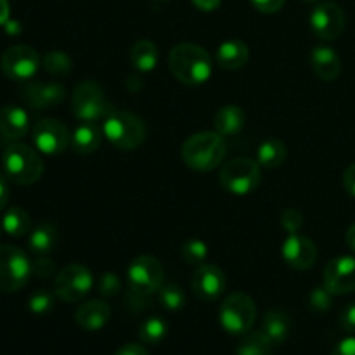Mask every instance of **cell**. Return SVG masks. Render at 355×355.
I'll return each instance as SVG.
<instances>
[{
  "label": "cell",
  "mask_w": 355,
  "mask_h": 355,
  "mask_svg": "<svg viewBox=\"0 0 355 355\" xmlns=\"http://www.w3.org/2000/svg\"><path fill=\"white\" fill-rule=\"evenodd\" d=\"M246 123V114L236 104H227V106H222L220 110L215 113L214 118V127L217 134H220L222 137H231V135L239 134L243 130Z\"/></svg>",
  "instance_id": "cell-22"
},
{
  "label": "cell",
  "mask_w": 355,
  "mask_h": 355,
  "mask_svg": "<svg viewBox=\"0 0 355 355\" xmlns=\"http://www.w3.org/2000/svg\"><path fill=\"white\" fill-rule=\"evenodd\" d=\"M250 49L241 40H225L217 49V62L222 69H239L248 62Z\"/></svg>",
  "instance_id": "cell-24"
},
{
  "label": "cell",
  "mask_w": 355,
  "mask_h": 355,
  "mask_svg": "<svg viewBox=\"0 0 355 355\" xmlns=\"http://www.w3.org/2000/svg\"><path fill=\"white\" fill-rule=\"evenodd\" d=\"M2 229L12 238H23L31 231L30 215L24 208L9 207L2 217Z\"/></svg>",
  "instance_id": "cell-28"
},
{
  "label": "cell",
  "mask_w": 355,
  "mask_h": 355,
  "mask_svg": "<svg viewBox=\"0 0 355 355\" xmlns=\"http://www.w3.org/2000/svg\"><path fill=\"white\" fill-rule=\"evenodd\" d=\"M345 241H347V246H349V248L352 250V252H355V224L350 225L349 231H347Z\"/></svg>",
  "instance_id": "cell-47"
},
{
  "label": "cell",
  "mask_w": 355,
  "mask_h": 355,
  "mask_svg": "<svg viewBox=\"0 0 355 355\" xmlns=\"http://www.w3.org/2000/svg\"><path fill=\"white\" fill-rule=\"evenodd\" d=\"M71 111L78 120L92 121L104 120L110 113L111 107L107 104L104 90L101 89L99 83L87 80L76 85L75 92L71 96Z\"/></svg>",
  "instance_id": "cell-9"
},
{
  "label": "cell",
  "mask_w": 355,
  "mask_h": 355,
  "mask_svg": "<svg viewBox=\"0 0 355 355\" xmlns=\"http://www.w3.org/2000/svg\"><path fill=\"white\" fill-rule=\"evenodd\" d=\"M111 307L104 300L83 302L75 314L76 324L85 331H99L110 322Z\"/></svg>",
  "instance_id": "cell-19"
},
{
  "label": "cell",
  "mask_w": 355,
  "mask_h": 355,
  "mask_svg": "<svg viewBox=\"0 0 355 355\" xmlns=\"http://www.w3.org/2000/svg\"><path fill=\"white\" fill-rule=\"evenodd\" d=\"M94 286V276L82 263H71L55 274L54 293L64 304H76L89 295Z\"/></svg>",
  "instance_id": "cell-10"
},
{
  "label": "cell",
  "mask_w": 355,
  "mask_h": 355,
  "mask_svg": "<svg viewBox=\"0 0 355 355\" xmlns=\"http://www.w3.org/2000/svg\"><path fill=\"white\" fill-rule=\"evenodd\" d=\"M284 2H286V0H252L253 7L263 14L277 12V10H281V7L284 6Z\"/></svg>",
  "instance_id": "cell-40"
},
{
  "label": "cell",
  "mask_w": 355,
  "mask_h": 355,
  "mask_svg": "<svg viewBox=\"0 0 355 355\" xmlns=\"http://www.w3.org/2000/svg\"><path fill=\"white\" fill-rule=\"evenodd\" d=\"M194 6L200 10H205V12H211V10L218 9L222 3V0H191Z\"/></svg>",
  "instance_id": "cell-45"
},
{
  "label": "cell",
  "mask_w": 355,
  "mask_h": 355,
  "mask_svg": "<svg viewBox=\"0 0 355 355\" xmlns=\"http://www.w3.org/2000/svg\"><path fill=\"white\" fill-rule=\"evenodd\" d=\"M10 19V6L9 0H0V26Z\"/></svg>",
  "instance_id": "cell-46"
},
{
  "label": "cell",
  "mask_w": 355,
  "mask_h": 355,
  "mask_svg": "<svg viewBox=\"0 0 355 355\" xmlns=\"http://www.w3.org/2000/svg\"><path fill=\"white\" fill-rule=\"evenodd\" d=\"M291 329V318L281 309H270L266 312L262 321V333L274 343L281 345L288 340Z\"/></svg>",
  "instance_id": "cell-23"
},
{
  "label": "cell",
  "mask_w": 355,
  "mask_h": 355,
  "mask_svg": "<svg viewBox=\"0 0 355 355\" xmlns=\"http://www.w3.org/2000/svg\"><path fill=\"white\" fill-rule=\"evenodd\" d=\"M2 231H3V229H2V222H0V234H2Z\"/></svg>",
  "instance_id": "cell-48"
},
{
  "label": "cell",
  "mask_w": 355,
  "mask_h": 355,
  "mask_svg": "<svg viewBox=\"0 0 355 355\" xmlns=\"http://www.w3.org/2000/svg\"><path fill=\"white\" fill-rule=\"evenodd\" d=\"M311 28L321 40H336L345 30V12L335 2H321L311 14Z\"/></svg>",
  "instance_id": "cell-13"
},
{
  "label": "cell",
  "mask_w": 355,
  "mask_h": 355,
  "mask_svg": "<svg viewBox=\"0 0 355 355\" xmlns=\"http://www.w3.org/2000/svg\"><path fill=\"white\" fill-rule=\"evenodd\" d=\"M55 293L49 290H37L28 298V311L35 315L51 314L55 305Z\"/></svg>",
  "instance_id": "cell-34"
},
{
  "label": "cell",
  "mask_w": 355,
  "mask_h": 355,
  "mask_svg": "<svg viewBox=\"0 0 355 355\" xmlns=\"http://www.w3.org/2000/svg\"><path fill=\"white\" fill-rule=\"evenodd\" d=\"M311 64L315 75L324 82H335L342 73V61L335 49L319 45L312 49Z\"/></svg>",
  "instance_id": "cell-20"
},
{
  "label": "cell",
  "mask_w": 355,
  "mask_h": 355,
  "mask_svg": "<svg viewBox=\"0 0 355 355\" xmlns=\"http://www.w3.org/2000/svg\"><path fill=\"white\" fill-rule=\"evenodd\" d=\"M166 335H168V324L158 315L148 318L139 328V340L148 345H158L166 338Z\"/></svg>",
  "instance_id": "cell-30"
},
{
  "label": "cell",
  "mask_w": 355,
  "mask_h": 355,
  "mask_svg": "<svg viewBox=\"0 0 355 355\" xmlns=\"http://www.w3.org/2000/svg\"><path fill=\"white\" fill-rule=\"evenodd\" d=\"M343 186H345L347 193L355 198V163L347 166V170L343 172Z\"/></svg>",
  "instance_id": "cell-42"
},
{
  "label": "cell",
  "mask_w": 355,
  "mask_h": 355,
  "mask_svg": "<svg viewBox=\"0 0 355 355\" xmlns=\"http://www.w3.org/2000/svg\"><path fill=\"white\" fill-rule=\"evenodd\" d=\"M165 281V269L156 257L141 255L132 260L127 270L128 290L142 297L158 293Z\"/></svg>",
  "instance_id": "cell-8"
},
{
  "label": "cell",
  "mask_w": 355,
  "mask_h": 355,
  "mask_svg": "<svg viewBox=\"0 0 355 355\" xmlns=\"http://www.w3.org/2000/svg\"><path fill=\"white\" fill-rule=\"evenodd\" d=\"M103 134L114 148L134 151L146 141L144 121L134 113L111 110L103 120Z\"/></svg>",
  "instance_id": "cell-4"
},
{
  "label": "cell",
  "mask_w": 355,
  "mask_h": 355,
  "mask_svg": "<svg viewBox=\"0 0 355 355\" xmlns=\"http://www.w3.org/2000/svg\"><path fill=\"white\" fill-rule=\"evenodd\" d=\"M159 2H168V0H159Z\"/></svg>",
  "instance_id": "cell-50"
},
{
  "label": "cell",
  "mask_w": 355,
  "mask_h": 355,
  "mask_svg": "<svg viewBox=\"0 0 355 355\" xmlns=\"http://www.w3.org/2000/svg\"><path fill=\"white\" fill-rule=\"evenodd\" d=\"M304 2H315V0H304Z\"/></svg>",
  "instance_id": "cell-49"
},
{
  "label": "cell",
  "mask_w": 355,
  "mask_h": 355,
  "mask_svg": "<svg viewBox=\"0 0 355 355\" xmlns=\"http://www.w3.org/2000/svg\"><path fill=\"white\" fill-rule=\"evenodd\" d=\"M21 97L33 110H51L66 99V89L58 82H30L21 89Z\"/></svg>",
  "instance_id": "cell-16"
},
{
  "label": "cell",
  "mask_w": 355,
  "mask_h": 355,
  "mask_svg": "<svg viewBox=\"0 0 355 355\" xmlns=\"http://www.w3.org/2000/svg\"><path fill=\"white\" fill-rule=\"evenodd\" d=\"M340 328L347 333H355V302L347 305L340 314Z\"/></svg>",
  "instance_id": "cell-39"
},
{
  "label": "cell",
  "mask_w": 355,
  "mask_h": 355,
  "mask_svg": "<svg viewBox=\"0 0 355 355\" xmlns=\"http://www.w3.org/2000/svg\"><path fill=\"white\" fill-rule=\"evenodd\" d=\"M0 68L12 82H28L40 68V55L30 45H12L3 51Z\"/></svg>",
  "instance_id": "cell-11"
},
{
  "label": "cell",
  "mask_w": 355,
  "mask_h": 355,
  "mask_svg": "<svg viewBox=\"0 0 355 355\" xmlns=\"http://www.w3.org/2000/svg\"><path fill=\"white\" fill-rule=\"evenodd\" d=\"M2 168L7 180L17 186H31L44 175V162L33 148L12 142L2 155Z\"/></svg>",
  "instance_id": "cell-3"
},
{
  "label": "cell",
  "mask_w": 355,
  "mask_h": 355,
  "mask_svg": "<svg viewBox=\"0 0 355 355\" xmlns=\"http://www.w3.org/2000/svg\"><path fill=\"white\" fill-rule=\"evenodd\" d=\"M30 132V116L19 106H3L0 110V137L7 142H19Z\"/></svg>",
  "instance_id": "cell-18"
},
{
  "label": "cell",
  "mask_w": 355,
  "mask_h": 355,
  "mask_svg": "<svg viewBox=\"0 0 355 355\" xmlns=\"http://www.w3.org/2000/svg\"><path fill=\"white\" fill-rule=\"evenodd\" d=\"M281 225H283V229L288 234L300 232V229L304 227V215L297 208H286L281 214Z\"/></svg>",
  "instance_id": "cell-37"
},
{
  "label": "cell",
  "mask_w": 355,
  "mask_h": 355,
  "mask_svg": "<svg viewBox=\"0 0 355 355\" xmlns=\"http://www.w3.org/2000/svg\"><path fill=\"white\" fill-rule=\"evenodd\" d=\"M55 272H58V267H55L54 260H51L49 257L38 255V259L31 262V274L38 279H49Z\"/></svg>",
  "instance_id": "cell-38"
},
{
  "label": "cell",
  "mask_w": 355,
  "mask_h": 355,
  "mask_svg": "<svg viewBox=\"0 0 355 355\" xmlns=\"http://www.w3.org/2000/svg\"><path fill=\"white\" fill-rule=\"evenodd\" d=\"M288 156V149L279 139H267L257 149V162L263 168H277L284 163Z\"/></svg>",
  "instance_id": "cell-27"
},
{
  "label": "cell",
  "mask_w": 355,
  "mask_h": 355,
  "mask_svg": "<svg viewBox=\"0 0 355 355\" xmlns=\"http://www.w3.org/2000/svg\"><path fill=\"white\" fill-rule=\"evenodd\" d=\"M236 355H274V343L262 331L246 333L236 349Z\"/></svg>",
  "instance_id": "cell-29"
},
{
  "label": "cell",
  "mask_w": 355,
  "mask_h": 355,
  "mask_svg": "<svg viewBox=\"0 0 355 355\" xmlns=\"http://www.w3.org/2000/svg\"><path fill=\"white\" fill-rule=\"evenodd\" d=\"M191 286L201 302H215L225 291V276L220 267L203 263L193 274Z\"/></svg>",
  "instance_id": "cell-17"
},
{
  "label": "cell",
  "mask_w": 355,
  "mask_h": 355,
  "mask_svg": "<svg viewBox=\"0 0 355 355\" xmlns=\"http://www.w3.org/2000/svg\"><path fill=\"white\" fill-rule=\"evenodd\" d=\"M44 69L52 76H66L71 73L73 62L66 52L62 51H51L44 55Z\"/></svg>",
  "instance_id": "cell-31"
},
{
  "label": "cell",
  "mask_w": 355,
  "mask_h": 355,
  "mask_svg": "<svg viewBox=\"0 0 355 355\" xmlns=\"http://www.w3.org/2000/svg\"><path fill=\"white\" fill-rule=\"evenodd\" d=\"M103 128L92 121H83L71 134V149L76 155H92L103 142Z\"/></svg>",
  "instance_id": "cell-21"
},
{
  "label": "cell",
  "mask_w": 355,
  "mask_h": 355,
  "mask_svg": "<svg viewBox=\"0 0 355 355\" xmlns=\"http://www.w3.org/2000/svg\"><path fill=\"white\" fill-rule=\"evenodd\" d=\"M227 155V144L217 132H198L182 144V162L196 172H211L218 168Z\"/></svg>",
  "instance_id": "cell-1"
},
{
  "label": "cell",
  "mask_w": 355,
  "mask_h": 355,
  "mask_svg": "<svg viewBox=\"0 0 355 355\" xmlns=\"http://www.w3.org/2000/svg\"><path fill=\"white\" fill-rule=\"evenodd\" d=\"M158 300L166 311L177 312L186 307V293L177 284H163L158 291Z\"/></svg>",
  "instance_id": "cell-32"
},
{
  "label": "cell",
  "mask_w": 355,
  "mask_h": 355,
  "mask_svg": "<svg viewBox=\"0 0 355 355\" xmlns=\"http://www.w3.org/2000/svg\"><path fill=\"white\" fill-rule=\"evenodd\" d=\"M55 243H58V229L51 222L35 225L28 234V246L35 255H47L55 248Z\"/></svg>",
  "instance_id": "cell-25"
},
{
  "label": "cell",
  "mask_w": 355,
  "mask_h": 355,
  "mask_svg": "<svg viewBox=\"0 0 355 355\" xmlns=\"http://www.w3.org/2000/svg\"><path fill=\"white\" fill-rule=\"evenodd\" d=\"M211 58L196 44H179L170 51L168 68L186 85H201L211 75Z\"/></svg>",
  "instance_id": "cell-2"
},
{
  "label": "cell",
  "mask_w": 355,
  "mask_h": 355,
  "mask_svg": "<svg viewBox=\"0 0 355 355\" xmlns=\"http://www.w3.org/2000/svg\"><path fill=\"white\" fill-rule=\"evenodd\" d=\"M257 321V305L248 293H232L222 302L218 311V322L222 328L234 336L250 333Z\"/></svg>",
  "instance_id": "cell-5"
},
{
  "label": "cell",
  "mask_w": 355,
  "mask_h": 355,
  "mask_svg": "<svg viewBox=\"0 0 355 355\" xmlns=\"http://www.w3.org/2000/svg\"><path fill=\"white\" fill-rule=\"evenodd\" d=\"M114 355H149V352L141 343H127V345L120 347Z\"/></svg>",
  "instance_id": "cell-43"
},
{
  "label": "cell",
  "mask_w": 355,
  "mask_h": 355,
  "mask_svg": "<svg viewBox=\"0 0 355 355\" xmlns=\"http://www.w3.org/2000/svg\"><path fill=\"white\" fill-rule=\"evenodd\" d=\"M283 259L291 269L309 270L318 260V248L309 236L295 232L288 234L283 243Z\"/></svg>",
  "instance_id": "cell-15"
},
{
  "label": "cell",
  "mask_w": 355,
  "mask_h": 355,
  "mask_svg": "<svg viewBox=\"0 0 355 355\" xmlns=\"http://www.w3.org/2000/svg\"><path fill=\"white\" fill-rule=\"evenodd\" d=\"M322 284L335 297L355 291V257H336L328 262L322 276Z\"/></svg>",
  "instance_id": "cell-14"
},
{
  "label": "cell",
  "mask_w": 355,
  "mask_h": 355,
  "mask_svg": "<svg viewBox=\"0 0 355 355\" xmlns=\"http://www.w3.org/2000/svg\"><path fill=\"white\" fill-rule=\"evenodd\" d=\"M218 182L227 193L236 194V196H246L253 193L262 182L259 162H253L250 158H234L224 163Z\"/></svg>",
  "instance_id": "cell-7"
},
{
  "label": "cell",
  "mask_w": 355,
  "mask_h": 355,
  "mask_svg": "<svg viewBox=\"0 0 355 355\" xmlns=\"http://www.w3.org/2000/svg\"><path fill=\"white\" fill-rule=\"evenodd\" d=\"M31 139H33L35 148L49 156L61 155L71 144V135H69L68 127L62 121L54 120V118H44V120L37 121Z\"/></svg>",
  "instance_id": "cell-12"
},
{
  "label": "cell",
  "mask_w": 355,
  "mask_h": 355,
  "mask_svg": "<svg viewBox=\"0 0 355 355\" xmlns=\"http://www.w3.org/2000/svg\"><path fill=\"white\" fill-rule=\"evenodd\" d=\"M9 203V184H7V177L0 172V211L6 208Z\"/></svg>",
  "instance_id": "cell-44"
},
{
  "label": "cell",
  "mask_w": 355,
  "mask_h": 355,
  "mask_svg": "<svg viewBox=\"0 0 355 355\" xmlns=\"http://www.w3.org/2000/svg\"><path fill=\"white\" fill-rule=\"evenodd\" d=\"M180 257L189 266H203L207 262L208 257V246L207 243L201 239H187L182 246H180Z\"/></svg>",
  "instance_id": "cell-33"
},
{
  "label": "cell",
  "mask_w": 355,
  "mask_h": 355,
  "mask_svg": "<svg viewBox=\"0 0 355 355\" xmlns=\"http://www.w3.org/2000/svg\"><path fill=\"white\" fill-rule=\"evenodd\" d=\"M331 355H355V336H349V338L342 340L335 347Z\"/></svg>",
  "instance_id": "cell-41"
},
{
  "label": "cell",
  "mask_w": 355,
  "mask_h": 355,
  "mask_svg": "<svg viewBox=\"0 0 355 355\" xmlns=\"http://www.w3.org/2000/svg\"><path fill=\"white\" fill-rule=\"evenodd\" d=\"M158 47L151 40H139L130 49L132 66L139 71H153L158 64Z\"/></svg>",
  "instance_id": "cell-26"
},
{
  "label": "cell",
  "mask_w": 355,
  "mask_h": 355,
  "mask_svg": "<svg viewBox=\"0 0 355 355\" xmlns=\"http://www.w3.org/2000/svg\"><path fill=\"white\" fill-rule=\"evenodd\" d=\"M333 297H335V295H333L331 291L326 290L324 284L314 288V290L311 291V297H309V307H311V311L314 312V314H326V312L331 311Z\"/></svg>",
  "instance_id": "cell-35"
},
{
  "label": "cell",
  "mask_w": 355,
  "mask_h": 355,
  "mask_svg": "<svg viewBox=\"0 0 355 355\" xmlns=\"http://www.w3.org/2000/svg\"><path fill=\"white\" fill-rule=\"evenodd\" d=\"M31 260L14 245H0V293H16L28 284Z\"/></svg>",
  "instance_id": "cell-6"
},
{
  "label": "cell",
  "mask_w": 355,
  "mask_h": 355,
  "mask_svg": "<svg viewBox=\"0 0 355 355\" xmlns=\"http://www.w3.org/2000/svg\"><path fill=\"white\" fill-rule=\"evenodd\" d=\"M97 291L103 295L104 298L116 297L121 291V281L114 272H104L101 274L99 281H97Z\"/></svg>",
  "instance_id": "cell-36"
}]
</instances>
